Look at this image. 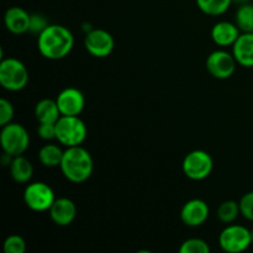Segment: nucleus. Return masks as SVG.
<instances>
[{"instance_id": "f03ea898", "label": "nucleus", "mask_w": 253, "mask_h": 253, "mask_svg": "<svg viewBox=\"0 0 253 253\" xmlns=\"http://www.w3.org/2000/svg\"><path fill=\"white\" fill-rule=\"evenodd\" d=\"M59 168L66 179L79 184L91 177L94 170V161L89 151L82 146L67 147Z\"/></svg>"}, {"instance_id": "bb28decb", "label": "nucleus", "mask_w": 253, "mask_h": 253, "mask_svg": "<svg viewBox=\"0 0 253 253\" xmlns=\"http://www.w3.org/2000/svg\"><path fill=\"white\" fill-rule=\"evenodd\" d=\"M48 22H47V19L41 14H31V17H30V29L29 32L31 34H35L39 36L47 26H48Z\"/></svg>"}, {"instance_id": "2eb2a0df", "label": "nucleus", "mask_w": 253, "mask_h": 253, "mask_svg": "<svg viewBox=\"0 0 253 253\" xmlns=\"http://www.w3.org/2000/svg\"><path fill=\"white\" fill-rule=\"evenodd\" d=\"M31 15L20 6H11L6 10L4 16L5 27L14 35H22L29 32Z\"/></svg>"}, {"instance_id": "0eeeda50", "label": "nucleus", "mask_w": 253, "mask_h": 253, "mask_svg": "<svg viewBox=\"0 0 253 253\" xmlns=\"http://www.w3.org/2000/svg\"><path fill=\"white\" fill-rule=\"evenodd\" d=\"M214 168L212 157L203 150H194L188 153L182 163L185 177L192 180H203L209 177Z\"/></svg>"}, {"instance_id": "9b49d317", "label": "nucleus", "mask_w": 253, "mask_h": 253, "mask_svg": "<svg viewBox=\"0 0 253 253\" xmlns=\"http://www.w3.org/2000/svg\"><path fill=\"white\" fill-rule=\"evenodd\" d=\"M62 116H79L85 106V98L79 89L69 86L59 91L56 98Z\"/></svg>"}, {"instance_id": "c85d7f7f", "label": "nucleus", "mask_w": 253, "mask_h": 253, "mask_svg": "<svg viewBox=\"0 0 253 253\" xmlns=\"http://www.w3.org/2000/svg\"><path fill=\"white\" fill-rule=\"evenodd\" d=\"M231 1L237 5H244V4H247V2H250V0H231Z\"/></svg>"}, {"instance_id": "b1692460", "label": "nucleus", "mask_w": 253, "mask_h": 253, "mask_svg": "<svg viewBox=\"0 0 253 253\" xmlns=\"http://www.w3.org/2000/svg\"><path fill=\"white\" fill-rule=\"evenodd\" d=\"M5 253H25L26 251V242L19 235H10L4 241Z\"/></svg>"}, {"instance_id": "4468645a", "label": "nucleus", "mask_w": 253, "mask_h": 253, "mask_svg": "<svg viewBox=\"0 0 253 253\" xmlns=\"http://www.w3.org/2000/svg\"><path fill=\"white\" fill-rule=\"evenodd\" d=\"M232 54L237 64L253 68V32H242L232 46Z\"/></svg>"}, {"instance_id": "4be33fe9", "label": "nucleus", "mask_w": 253, "mask_h": 253, "mask_svg": "<svg viewBox=\"0 0 253 253\" xmlns=\"http://www.w3.org/2000/svg\"><path fill=\"white\" fill-rule=\"evenodd\" d=\"M240 214H241V211H240L239 203L235 202V200H226L219 205L216 216L222 224L229 225L232 224L239 217Z\"/></svg>"}, {"instance_id": "9d476101", "label": "nucleus", "mask_w": 253, "mask_h": 253, "mask_svg": "<svg viewBox=\"0 0 253 253\" xmlns=\"http://www.w3.org/2000/svg\"><path fill=\"white\" fill-rule=\"evenodd\" d=\"M237 62L234 54L224 49L211 52L207 58V69L216 79H229L236 71Z\"/></svg>"}, {"instance_id": "6e6552de", "label": "nucleus", "mask_w": 253, "mask_h": 253, "mask_svg": "<svg viewBox=\"0 0 253 253\" xmlns=\"http://www.w3.org/2000/svg\"><path fill=\"white\" fill-rule=\"evenodd\" d=\"M54 200L53 189L44 182L30 183L24 190V203L32 211H48Z\"/></svg>"}, {"instance_id": "6ab92c4d", "label": "nucleus", "mask_w": 253, "mask_h": 253, "mask_svg": "<svg viewBox=\"0 0 253 253\" xmlns=\"http://www.w3.org/2000/svg\"><path fill=\"white\" fill-rule=\"evenodd\" d=\"M64 151L59 146L48 143L40 148L39 160L42 166L47 168H56L61 166L62 158H63Z\"/></svg>"}, {"instance_id": "423d86ee", "label": "nucleus", "mask_w": 253, "mask_h": 253, "mask_svg": "<svg viewBox=\"0 0 253 253\" xmlns=\"http://www.w3.org/2000/svg\"><path fill=\"white\" fill-rule=\"evenodd\" d=\"M253 242L252 230L242 225L229 224L219 235V245L227 253L244 252Z\"/></svg>"}, {"instance_id": "dca6fc26", "label": "nucleus", "mask_w": 253, "mask_h": 253, "mask_svg": "<svg viewBox=\"0 0 253 253\" xmlns=\"http://www.w3.org/2000/svg\"><path fill=\"white\" fill-rule=\"evenodd\" d=\"M240 35H241V31L235 22L219 21L211 29L212 41L220 47L234 46Z\"/></svg>"}, {"instance_id": "f8f14e48", "label": "nucleus", "mask_w": 253, "mask_h": 253, "mask_svg": "<svg viewBox=\"0 0 253 253\" xmlns=\"http://www.w3.org/2000/svg\"><path fill=\"white\" fill-rule=\"evenodd\" d=\"M210 214L209 205L203 199H190L180 210V219L185 226L199 227L208 220Z\"/></svg>"}, {"instance_id": "a878e982", "label": "nucleus", "mask_w": 253, "mask_h": 253, "mask_svg": "<svg viewBox=\"0 0 253 253\" xmlns=\"http://www.w3.org/2000/svg\"><path fill=\"white\" fill-rule=\"evenodd\" d=\"M15 115V109L11 101L7 99H0V126L11 123Z\"/></svg>"}, {"instance_id": "7ed1b4c3", "label": "nucleus", "mask_w": 253, "mask_h": 253, "mask_svg": "<svg viewBox=\"0 0 253 253\" xmlns=\"http://www.w3.org/2000/svg\"><path fill=\"white\" fill-rule=\"evenodd\" d=\"M86 133V125L79 116H61L56 123V140L64 147L81 146Z\"/></svg>"}, {"instance_id": "39448f33", "label": "nucleus", "mask_w": 253, "mask_h": 253, "mask_svg": "<svg viewBox=\"0 0 253 253\" xmlns=\"http://www.w3.org/2000/svg\"><path fill=\"white\" fill-rule=\"evenodd\" d=\"M0 145L7 155L16 157L26 152L30 145V135L26 128L17 123H9L1 126Z\"/></svg>"}, {"instance_id": "c756f323", "label": "nucleus", "mask_w": 253, "mask_h": 253, "mask_svg": "<svg viewBox=\"0 0 253 253\" xmlns=\"http://www.w3.org/2000/svg\"><path fill=\"white\" fill-rule=\"evenodd\" d=\"M252 235H253V227H252Z\"/></svg>"}, {"instance_id": "aec40b11", "label": "nucleus", "mask_w": 253, "mask_h": 253, "mask_svg": "<svg viewBox=\"0 0 253 253\" xmlns=\"http://www.w3.org/2000/svg\"><path fill=\"white\" fill-rule=\"evenodd\" d=\"M235 24L241 32H253V4L240 5L235 14Z\"/></svg>"}, {"instance_id": "f257e3e1", "label": "nucleus", "mask_w": 253, "mask_h": 253, "mask_svg": "<svg viewBox=\"0 0 253 253\" xmlns=\"http://www.w3.org/2000/svg\"><path fill=\"white\" fill-rule=\"evenodd\" d=\"M37 47L44 58L58 61L71 53L74 47V36L62 25H48L37 36Z\"/></svg>"}, {"instance_id": "f3484780", "label": "nucleus", "mask_w": 253, "mask_h": 253, "mask_svg": "<svg viewBox=\"0 0 253 253\" xmlns=\"http://www.w3.org/2000/svg\"><path fill=\"white\" fill-rule=\"evenodd\" d=\"M9 168L11 178L16 183H20V184L29 183L30 180H31L32 175H34V167H32V163L22 155L16 156V157L12 158Z\"/></svg>"}, {"instance_id": "412c9836", "label": "nucleus", "mask_w": 253, "mask_h": 253, "mask_svg": "<svg viewBox=\"0 0 253 253\" xmlns=\"http://www.w3.org/2000/svg\"><path fill=\"white\" fill-rule=\"evenodd\" d=\"M231 0H197V5L204 14L219 16L225 14L231 6Z\"/></svg>"}, {"instance_id": "1a4fd4ad", "label": "nucleus", "mask_w": 253, "mask_h": 253, "mask_svg": "<svg viewBox=\"0 0 253 253\" xmlns=\"http://www.w3.org/2000/svg\"><path fill=\"white\" fill-rule=\"evenodd\" d=\"M84 47L95 58H106L115 47V41L110 32L103 29L89 30L84 37Z\"/></svg>"}, {"instance_id": "a211bd4d", "label": "nucleus", "mask_w": 253, "mask_h": 253, "mask_svg": "<svg viewBox=\"0 0 253 253\" xmlns=\"http://www.w3.org/2000/svg\"><path fill=\"white\" fill-rule=\"evenodd\" d=\"M61 116L57 101L53 99H42L35 106V118L39 123L56 124Z\"/></svg>"}, {"instance_id": "cd10ccee", "label": "nucleus", "mask_w": 253, "mask_h": 253, "mask_svg": "<svg viewBox=\"0 0 253 253\" xmlns=\"http://www.w3.org/2000/svg\"><path fill=\"white\" fill-rule=\"evenodd\" d=\"M37 135L44 141L56 140V124L39 123Z\"/></svg>"}, {"instance_id": "ddd939ff", "label": "nucleus", "mask_w": 253, "mask_h": 253, "mask_svg": "<svg viewBox=\"0 0 253 253\" xmlns=\"http://www.w3.org/2000/svg\"><path fill=\"white\" fill-rule=\"evenodd\" d=\"M49 217L57 226H68L77 216V207L69 198H59L54 200L48 210Z\"/></svg>"}, {"instance_id": "393cba45", "label": "nucleus", "mask_w": 253, "mask_h": 253, "mask_svg": "<svg viewBox=\"0 0 253 253\" xmlns=\"http://www.w3.org/2000/svg\"><path fill=\"white\" fill-rule=\"evenodd\" d=\"M239 204L242 216L250 221H253V192H249L242 195Z\"/></svg>"}, {"instance_id": "20e7f679", "label": "nucleus", "mask_w": 253, "mask_h": 253, "mask_svg": "<svg viewBox=\"0 0 253 253\" xmlns=\"http://www.w3.org/2000/svg\"><path fill=\"white\" fill-rule=\"evenodd\" d=\"M29 71L20 59L10 57L0 62V84L9 91H20L29 83Z\"/></svg>"}, {"instance_id": "5701e85b", "label": "nucleus", "mask_w": 253, "mask_h": 253, "mask_svg": "<svg viewBox=\"0 0 253 253\" xmlns=\"http://www.w3.org/2000/svg\"><path fill=\"white\" fill-rule=\"evenodd\" d=\"M180 253H210V246L205 240L193 237L185 240L179 247Z\"/></svg>"}]
</instances>
